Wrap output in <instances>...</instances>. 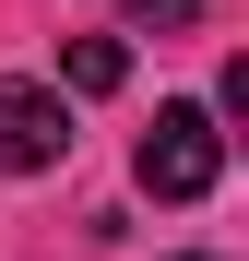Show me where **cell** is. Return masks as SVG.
<instances>
[{
    "instance_id": "cell-1",
    "label": "cell",
    "mask_w": 249,
    "mask_h": 261,
    "mask_svg": "<svg viewBox=\"0 0 249 261\" xmlns=\"http://www.w3.org/2000/svg\"><path fill=\"white\" fill-rule=\"evenodd\" d=\"M131 178L154 190V202H202L226 178V130H214V107H154V130L131 143Z\"/></svg>"
},
{
    "instance_id": "cell-4",
    "label": "cell",
    "mask_w": 249,
    "mask_h": 261,
    "mask_svg": "<svg viewBox=\"0 0 249 261\" xmlns=\"http://www.w3.org/2000/svg\"><path fill=\"white\" fill-rule=\"evenodd\" d=\"M131 24H154V36H178V24H202V0H131Z\"/></svg>"
},
{
    "instance_id": "cell-2",
    "label": "cell",
    "mask_w": 249,
    "mask_h": 261,
    "mask_svg": "<svg viewBox=\"0 0 249 261\" xmlns=\"http://www.w3.org/2000/svg\"><path fill=\"white\" fill-rule=\"evenodd\" d=\"M71 154V107L48 83H0V178H48Z\"/></svg>"
},
{
    "instance_id": "cell-3",
    "label": "cell",
    "mask_w": 249,
    "mask_h": 261,
    "mask_svg": "<svg viewBox=\"0 0 249 261\" xmlns=\"http://www.w3.org/2000/svg\"><path fill=\"white\" fill-rule=\"evenodd\" d=\"M71 95H119V83H131V48H119V36H71Z\"/></svg>"
}]
</instances>
